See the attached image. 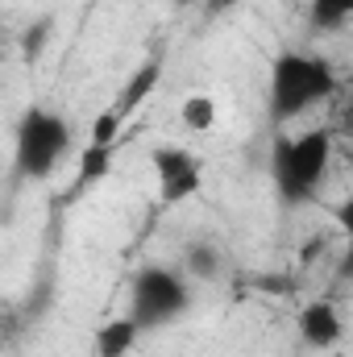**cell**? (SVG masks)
<instances>
[{
  "label": "cell",
  "mask_w": 353,
  "mask_h": 357,
  "mask_svg": "<svg viewBox=\"0 0 353 357\" xmlns=\"http://www.w3.org/2000/svg\"><path fill=\"white\" fill-rule=\"evenodd\" d=\"M142 333H146V328H142L129 312L104 320V324L96 328V357H129L133 345L142 341Z\"/></svg>",
  "instance_id": "52a82bcc"
},
{
  "label": "cell",
  "mask_w": 353,
  "mask_h": 357,
  "mask_svg": "<svg viewBox=\"0 0 353 357\" xmlns=\"http://www.w3.org/2000/svg\"><path fill=\"white\" fill-rule=\"evenodd\" d=\"M150 167H154L158 204H167V208H179V204L195 199L200 187H204V162L187 146H154Z\"/></svg>",
  "instance_id": "5b68a950"
},
{
  "label": "cell",
  "mask_w": 353,
  "mask_h": 357,
  "mask_svg": "<svg viewBox=\"0 0 353 357\" xmlns=\"http://www.w3.org/2000/svg\"><path fill=\"white\" fill-rule=\"evenodd\" d=\"M308 21H312L316 33L345 29L353 21V0H312V4H308Z\"/></svg>",
  "instance_id": "8fae6325"
},
{
  "label": "cell",
  "mask_w": 353,
  "mask_h": 357,
  "mask_svg": "<svg viewBox=\"0 0 353 357\" xmlns=\"http://www.w3.org/2000/svg\"><path fill=\"white\" fill-rule=\"evenodd\" d=\"M71 154V121H63L50 108H29L17 121V142H13V167L21 178H50L59 162Z\"/></svg>",
  "instance_id": "3957f363"
},
{
  "label": "cell",
  "mask_w": 353,
  "mask_h": 357,
  "mask_svg": "<svg viewBox=\"0 0 353 357\" xmlns=\"http://www.w3.org/2000/svg\"><path fill=\"white\" fill-rule=\"evenodd\" d=\"M158 79H163V59L154 54V59H146V63H142V67H137V71L129 75V84L121 88V96H117V104H112V108H117L121 116L137 112V108H142V104H146V100L154 96Z\"/></svg>",
  "instance_id": "ba28073f"
},
{
  "label": "cell",
  "mask_w": 353,
  "mask_h": 357,
  "mask_svg": "<svg viewBox=\"0 0 353 357\" xmlns=\"http://www.w3.org/2000/svg\"><path fill=\"white\" fill-rule=\"evenodd\" d=\"M171 4H175V8H187V4H195V0H171Z\"/></svg>",
  "instance_id": "e0dca14e"
},
{
  "label": "cell",
  "mask_w": 353,
  "mask_h": 357,
  "mask_svg": "<svg viewBox=\"0 0 353 357\" xmlns=\"http://www.w3.org/2000/svg\"><path fill=\"white\" fill-rule=\"evenodd\" d=\"M337 91V71L329 59L308 54V50H283L270 63V88H266V112L274 125H287L316 104L333 100Z\"/></svg>",
  "instance_id": "6da1fadb"
},
{
  "label": "cell",
  "mask_w": 353,
  "mask_h": 357,
  "mask_svg": "<svg viewBox=\"0 0 353 357\" xmlns=\"http://www.w3.org/2000/svg\"><path fill=\"white\" fill-rule=\"evenodd\" d=\"M345 125H350V133H353V104L345 108Z\"/></svg>",
  "instance_id": "2e32d148"
},
{
  "label": "cell",
  "mask_w": 353,
  "mask_h": 357,
  "mask_svg": "<svg viewBox=\"0 0 353 357\" xmlns=\"http://www.w3.org/2000/svg\"><path fill=\"white\" fill-rule=\"evenodd\" d=\"M225 270V254L212 245V241H191L187 254H183V274L195 278V282H216Z\"/></svg>",
  "instance_id": "9c48e42d"
},
{
  "label": "cell",
  "mask_w": 353,
  "mask_h": 357,
  "mask_svg": "<svg viewBox=\"0 0 353 357\" xmlns=\"http://www.w3.org/2000/svg\"><path fill=\"white\" fill-rule=\"evenodd\" d=\"M112 158H117V146L88 142V146L80 150V158H75V187L84 191V187H91V183L108 178V171H112Z\"/></svg>",
  "instance_id": "30bf717a"
},
{
  "label": "cell",
  "mask_w": 353,
  "mask_h": 357,
  "mask_svg": "<svg viewBox=\"0 0 353 357\" xmlns=\"http://www.w3.org/2000/svg\"><path fill=\"white\" fill-rule=\"evenodd\" d=\"M333 220L341 225V233H345V258H341V278H353V195L350 199H341L337 208H333Z\"/></svg>",
  "instance_id": "5bb4252c"
},
{
  "label": "cell",
  "mask_w": 353,
  "mask_h": 357,
  "mask_svg": "<svg viewBox=\"0 0 353 357\" xmlns=\"http://www.w3.org/2000/svg\"><path fill=\"white\" fill-rule=\"evenodd\" d=\"M295 328H299V341L312 345V349H333V345L341 341V333H345L341 312H337V303H329V299L303 303L299 316H295Z\"/></svg>",
  "instance_id": "8992f818"
},
{
  "label": "cell",
  "mask_w": 353,
  "mask_h": 357,
  "mask_svg": "<svg viewBox=\"0 0 353 357\" xmlns=\"http://www.w3.org/2000/svg\"><path fill=\"white\" fill-rule=\"evenodd\" d=\"M179 121H183L191 133H208V129L216 125V100H212V96H204V91L187 96V100L179 104Z\"/></svg>",
  "instance_id": "7c38bea8"
},
{
  "label": "cell",
  "mask_w": 353,
  "mask_h": 357,
  "mask_svg": "<svg viewBox=\"0 0 353 357\" xmlns=\"http://www.w3.org/2000/svg\"><path fill=\"white\" fill-rule=\"evenodd\" d=\"M187 307H191V282H187L183 270L158 266V262L133 270V278H129V316L146 333L175 324Z\"/></svg>",
  "instance_id": "277c9868"
},
{
  "label": "cell",
  "mask_w": 353,
  "mask_h": 357,
  "mask_svg": "<svg viewBox=\"0 0 353 357\" xmlns=\"http://www.w3.org/2000/svg\"><path fill=\"white\" fill-rule=\"evenodd\" d=\"M204 4H208V13L216 17V13H229V8H237L241 0H204Z\"/></svg>",
  "instance_id": "9a60e30c"
},
{
  "label": "cell",
  "mask_w": 353,
  "mask_h": 357,
  "mask_svg": "<svg viewBox=\"0 0 353 357\" xmlns=\"http://www.w3.org/2000/svg\"><path fill=\"white\" fill-rule=\"evenodd\" d=\"M333 158V133L329 129H303V133H278L270 146V178L287 208L308 204L329 175Z\"/></svg>",
  "instance_id": "7a4b0ae2"
},
{
  "label": "cell",
  "mask_w": 353,
  "mask_h": 357,
  "mask_svg": "<svg viewBox=\"0 0 353 357\" xmlns=\"http://www.w3.org/2000/svg\"><path fill=\"white\" fill-rule=\"evenodd\" d=\"M50 29H54V21H50V17H38V21L21 33V59H25V63H38V59H42V50H46V42H50Z\"/></svg>",
  "instance_id": "4fadbf2b"
}]
</instances>
